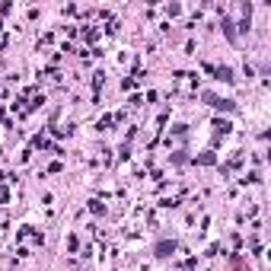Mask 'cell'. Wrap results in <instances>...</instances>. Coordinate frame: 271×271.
Here are the masks:
<instances>
[]
</instances>
